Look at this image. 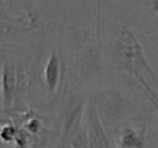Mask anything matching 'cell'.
I'll return each instance as SVG.
<instances>
[{"label": "cell", "mask_w": 158, "mask_h": 148, "mask_svg": "<svg viewBox=\"0 0 158 148\" xmlns=\"http://www.w3.org/2000/svg\"><path fill=\"white\" fill-rule=\"evenodd\" d=\"M61 58L55 51H52L44 68V81L50 93H54L59 87L61 81Z\"/></svg>", "instance_id": "cell-4"}, {"label": "cell", "mask_w": 158, "mask_h": 148, "mask_svg": "<svg viewBox=\"0 0 158 148\" xmlns=\"http://www.w3.org/2000/svg\"><path fill=\"white\" fill-rule=\"evenodd\" d=\"M115 52L123 69L141 85L154 106H157L156 75L145 57L142 45L129 27L121 29L117 35Z\"/></svg>", "instance_id": "cell-1"}, {"label": "cell", "mask_w": 158, "mask_h": 148, "mask_svg": "<svg viewBox=\"0 0 158 148\" xmlns=\"http://www.w3.org/2000/svg\"><path fill=\"white\" fill-rule=\"evenodd\" d=\"M19 128L16 126H14L13 124H6L1 128L0 130V139L5 143H11L14 141L16 135H18Z\"/></svg>", "instance_id": "cell-6"}, {"label": "cell", "mask_w": 158, "mask_h": 148, "mask_svg": "<svg viewBox=\"0 0 158 148\" xmlns=\"http://www.w3.org/2000/svg\"><path fill=\"white\" fill-rule=\"evenodd\" d=\"M144 134L132 126H126L117 136L118 148H144Z\"/></svg>", "instance_id": "cell-5"}, {"label": "cell", "mask_w": 158, "mask_h": 148, "mask_svg": "<svg viewBox=\"0 0 158 148\" xmlns=\"http://www.w3.org/2000/svg\"><path fill=\"white\" fill-rule=\"evenodd\" d=\"M84 124L88 148H115L100 117L99 108L93 102L85 107Z\"/></svg>", "instance_id": "cell-2"}, {"label": "cell", "mask_w": 158, "mask_h": 148, "mask_svg": "<svg viewBox=\"0 0 158 148\" xmlns=\"http://www.w3.org/2000/svg\"><path fill=\"white\" fill-rule=\"evenodd\" d=\"M27 83V76L11 62H5L1 73V94L5 111L14 108L19 93Z\"/></svg>", "instance_id": "cell-3"}, {"label": "cell", "mask_w": 158, "mask_h": 148, "mask_svg": "<svg viewBox=\"0 0 158 148\" xmlns=\"http://www.w3.org/2000/svg\"><path fill=\"white\" fill-rule=\"evenodd\" d=\"M5 1H6V0H0V6L2 5V3H3V2H5Z\"/></svg>", "instance_id": "cell-7"}]
</instances>
